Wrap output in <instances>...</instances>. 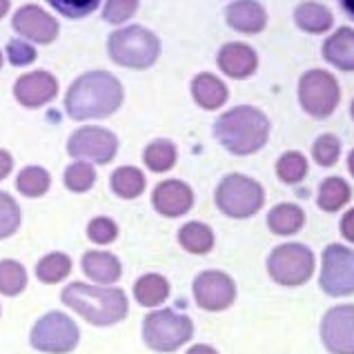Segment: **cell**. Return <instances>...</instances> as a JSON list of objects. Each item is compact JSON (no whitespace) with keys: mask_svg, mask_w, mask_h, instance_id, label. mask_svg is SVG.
<instances>
[{"mask_svg":"<svg viewBox=\"0 0 354 354\" xmlns=\"http://www.w3.org/2000/svg\"><path fill=\"white\" fill-rule=\"evenodd\" d=\"M176 158H178L176 145L167 138L151 140V143L143 149V163L147 165V169L156 171V174L169 171L176 165Z\"/></svg>","mask_w":354,"mask_h":354,"instance_id":"83f0119b","label":"cell"},{"mask_svg":"<svg viewBox=\"0 0 354 354\" xmlns=\"http://www.w3.org/2000/svg\"><path fill=\"white\" fill-rule=\"evenodd\" d=\"M348 169H350V174L354 176V149L350 151V156H348Z\"/></svg>","mask_w":354,"mask_h":354,"instance_id":"f6af8a7d","label":"cell"},{"mask_svg":"<svg viewBox=\"0 0 354 354\" xmlns=\"http://www.w3.org/2000/svg\"><path fill=\"white\" fill-rule=\"evenodd\" d=\"M341 234L346 241L354 243V209H350L348 214H343L341 218Z\"/></svg>","mask_w":354,"mask_h":354,"instance_id":"ab89813d","label":"cell"},{"mask_svg":"<svg viewBox=\"0 0 354 354\" xmlns=\"http://www.w3.org/2000/svg\"><path fill=\"white\" fill-rule=\"evenodd\" d=\"M303 225H306V212L295 203H281L268 214V227L277 236H292L301 232Z\"/></svg>","mask_w":354,"mask_h":354,"instance_id":"603a6c76","label":"cell"},{"mask_svg":"<svg viewBox=\"0 0 354 354\" xmlns=\"http://www.w3.org/2000/svg\"><path fill=\"white\" fill-rule=\"evenodd\" d=\"M178 243L189 254H207L214 248V232L205 223L189 221L178 230Z\"/></svg>","mask_w":354,"mask_h":354,"instance_id":"d4e9b609","label":"cell"},{"mask_svg":"<svg viewBox=\"0 0 354 354\" xmlns=\"http://www.w3.org/2000/svg\"><path fill=\"white\" fill-rule=\"evenodd\" d=\"M350 116H352V120H354V100H352V105H350Z\"/></svg>","mask_w":354,"mask_h":354,"instance_id":"bcb514c9","label":"cell"},{"mask_svg":"<svg viewBox=\"0 0 354 354\" xmlns=\"http://www.w3.org/2000/svg\"><path fill=\"white\" fill-rule=\"evenodd\" d=\"M12 167H14V158L9 154L7 149H0V180L7 178L12 174Z\"/></svg>","mask_w":354,"mask_h":354,"instance_id":"60d3db41","label":"cell"},{"mask_svg":"<svg viewBox=\"0 0 354 354\" xmlns=\"http://www.w3.org/2000/svg\"><path fill=\"white\" fill-rule=\"evenodd\" d=\"M18 227H20V207L7 192H0V239H9L12 234H16Z\"/></svg>","mask_w":354,"mask_h":354,"instance_id":"e575fe53","label":"cell"},{"mask_svg":"<svg viewBox=\"0 0 354 354\" xmlns=\"http://www.w3.org/2000/svg\"><path fill=\"white\" fill-rule=\"evenodd\" d=\"M194 323L174 310H156L143 321V341L154 352H174L192 339Z\"/></svg>","mask_w":354,"mask_h":354,"instance_id":"8992f818","label":"cell"},{"mask_svg":"<svg viewBox=\"0 0 354 354\" xmlns=\"http://www.w3.org/2000/svg\"><path fill=\"white\" fill-rule=\"evenodd\" d=\"M14 96L23 107L38 109L58 96V80L54 74L45 72V69H36V72L23 74L14 85Z\"/></svg>","mask_w":354,"mask_h":354,"instance_id":"9a60e30c","label":"cell"},{"mask_svg":"<svg viewBox=\"0 0 354 354\" xmlns=\"http://www.w3.org/2000/svg\"><path fill=\"white\" fill-rule=\"evenodd\" d=\"M323 58L341 72H354V29L339 27L323 43Z\"/></svg>","mask_w":354,"mask_h":354,"instance_id":"d6986e66","label":"cell"},{"mask_svg":"<svg viewBox=\"0 0 354 354\" xmlns=\"http://www.w3.org/2000/svg\"><path fill=\"white\" fill-rule=\"evenodd\" d=\"M47 3L49 7H54L60 16L78 20V18L94 14L100 5V0H47Z\"/></svg>","mask_w":354,"mask_h":354,"instance_id":"d590c367","label":"cell"},{"mask_svg":"<svg viewBox=\"0 0 354 354\" xmlns=\"http://www.w3.org/2000/svg\"><path fill=\"white\" fill-rule=\"evenodd\" d=\"M138 0H107L103 7V20L109 25H123L136 14Z\"/></svg>","mask_w":354,"mask_h":354,"instance_id":"8d00e7d4","label":"cell"},{"mask_svg":"<svg viewBox=\"0 0 354 354\" xmlns=\"http://www.w3.org/2000/svg\"><path fill=\"white\" fill-rule=\"evenodd\" d=\"M151 203H154V209L158 214L167 218H178L187 214L192 205H194V192L183 180L169 178L156 185L154 194H151Z\"/></svg>","mask_w":354,"mask_h":354,"instance_id":"2e32d148","label":"cell"},{"mask_svg":"<svg viewBox=\"0 0 354 354\" xmlns=\"http://www.w3.org/2000/svg\"><path fill=\"white\" fill-rule=\"evenodd\" d=\"M315 252L303 243H286L272 250L268 257V272L274 283L286 288H299L315 274Z\"/></svg>","mask_w":354,"mask_h":354,"instance_id":"52a82bcc","label":"cell"},{"mask_svg":"<svg viewBox=\"0 0 354 354\" xmlns=\"http://www.w3.org/2000/svg\"><path fill=\"white\" fill-rule=\"evenodd\" d=\"M189 89H192V98H194V103L198 107L207 109V112H214V109L223 107L230 98L227 85L218 76L209 74V72H203V74L192 78Z\"/></svg>","mask_w":354,"mask_h":354,"instance_id":"ffe728a7","label":"cell"},{"mask_svg":"<svg viewBox=\"0 0 354 354\" xmlns=\"http://www.w3.org/2000/svg\"><path fill=\"white\" fill-rule=\"evenodd\" d=\"M14 32L29 43L49 45L58 38V20L38 5H23L12 18Z\"/></svg>","mask_w":354,"mask_h":354,"instance_id":"5bb4252c","label":"cell"},{"mask_svg":"<svg viewBox=\"0 0 354 354\" xmlns=\"http://www.w3.org/2000/svg\"><path fill=\"white\" fill-rule=\"evenodd\" d=\"M187 354H218L212 346H205V343H198V346H192L187 350Z\"/></svg>","mask_w":354,"mask_h":354,"instance_id":"b9f144b4","label":"cell"},{"mask_svg":"<svg viewBox=\"0 0 354 354\" xmlns=\"http://www.w3.org/2000/svg\"><path fill=\"white\" fill-rule=\"evenodd\" d=\"M107 54L120 67L147 69L160 56V40L143 25H129L109 34Z\"/></svg>","mask_w":354,"mask_h":354,"instance_id":"277c9868","label":"cell"},{"mask_svg":"<svg viewBox=\"0 0 354 354\" xmlns=\"http://www.w3.org/2000/svg\"><path fill=\"white\" fill-rule=\"evenodd\" d=\"M352 198L350 185L341 176H330L319 185L317 203L323 212H339L343 205H348Z\"/></svg>","mask_w":354,"mask_h":354,"instance_id":"4316f807","label":"cell"},{"mask_svg":"<svg viewBox=\"0 0 354 354\" xmlns=\"http://www.w3.org/2000/svg\"><path fill=\"white\" fill-rule=\"evenodd\" d=\"M225 23L239 34H261L268 27V12L259 0H234L225 9Z\"/></svg>","mask_w":354,"mask_h":354,"instance_id":"ac0fdd59","label":"cell"},{"mask_svg":"<svg viewBox=\"0 0 354 354\" xmlns=\"http://www.w3.org/2000/svg\"><path fill=\"white\" fill-rule=\"evenodd\" d=\"M295 23L299 29L308 34H326L335 25V16H332L326 5L315 3V0H306V3H301L295 9Z\"/></svg>","mask_w":354,"mask_h":354,"instance_id":"7402d4cb","label":"cell"},{"mask_svg":"<svg viewBox=\"0 0 354 354\" xmlns=\"http://www.w3.org/2000/svg\"><path fill=\"white\" fill-rule=\"evenodd\" d=\"M109 187L120 198H136L145 192V174L134 165H123L109 178Z\"/></svg>","mask_w":354,"mask_h":354,"instance_id":"484cf974","label":"cell"},{"mask_svg":"<svg viewBox=\"0 0 354 354\" xmlns=\"http://www.w3.org/2000/svg\"><path fill=\"white\" fill-rule=\"evenodd\" d=\"M123 85L120 80L103 72H85L69 85L65 94V112L72 120H92V118H107L118 112L123 105Z\"/></svg>","mask_w":354,"mask_h":354,"instance_id":"6da1fadb","label":"cell"},{"mask_svg":"<svg viewBox=\"0 0 354 354\" xmlns=\"http://www.w3.org/2000/svg\"><path fill=\"white\" fill-rule=\"evenodd\" d=\"M270 118L252 105H239L221 114L214 123V138L234 156H250L266 147Z\"/></svg>","mask_w":354,"mask_h":354,"instance_id":"7a4b0ae2","label":"cell"},{"mask_svg":"<svg viewBox=\"0 0 354 354\" xmlns=\"http://www.w3.org/2000/svg\"><path fill=\"white\" fill-rule=\"evenodd\" d=\"M312 156L321 167H332L337 165L341 156V140L335 134H321L315 145H312Z\"/></svg>","mask_w":354,"mask_h":354,"instance_id":"836d02e7","label":"cell"},{"mask_svg":"<svg viewBox=\"0 0 354 354\" xmlns=\"http://www.w3.org/2000/svg\"><path fill=\"white\" fill-rule=\"evenodd\" d=\"M169 297V283L160 274H143L134 283V299L143 308H156Z\"/></svg>","mask_w":354,"mask_h":354,"instance_id":"cb8c5ba5","label":"cell"},{"mask_svg":"<svg viewBox=\"0 0 354 354\" xmlns=\"http://www.w3.org/2000/svg\"><path fill=\"white\" fill-rule=\"evenodd\" d=\"M216 207L230 218H250L266 203L259 180L245 174H227L216 187Z\"/></svg>","mask_w":354,"mask_h":354,"instance_id":"5b68a950","label":"cell"},{"mask_svg":"<svg viewBox=\"0 0 354 354\" xmlns=\"http://www.w3.org/2000/svg\"><path fill=\"white\" fill-rule=\"evenodd\" d=\"M67 308H72L76 315L83 317L87 323L98 328L116 326L129 310V303L125 292L120 288H100V286H87V283H69L60 295Z\"/></svg>","mask_w":354,"mask_h":354,"instance_id":"3957f363","label":"cell"},{"mask_svg":"<svg viewBox=\"0 0 354 354\" xmlns=\"http://www.w3.org/2000/svg\"><path fill=\"white\" fill-rule=\"evenodd\" d=\"M118 236V225L114 223L112 218L107 216H98V218H92L87 225V239L96 243V245H107V243L116 241Z\"/></svg>","mask_w":354,"mask_h":354,"instance_id":"74e56055","label":"cell"},{"mask_svg":"<svg viewBox=\"0 0 354 354\" xmlns=\"http://www.w3.org/2000/svg\"><path fill=\"white\" fill-rule=\"evenodd\" d=\"M319 286L328 297L354 295V250L339 243H332L323 250Z\"/></svg>","mask_w":354,"mask_h":354,"instance_id":"30bf717a","label":"cell"},{"mask_svg":"<svg viewBox=\"0 0 354 354\" xmlns=\"http://www.w3.org/2000/svg\"><path fill=\"white\" fill-rule=\"evenodd\" d=\"M69 272H72V259L63 254V252H52V254L40 259L36 266V277L43 283H47V286L67 279Z\"/></svg>","mask_w":354,"mask_h":354,"instance_id":"f1b7e54d","label":"cell"},{"mask_svg":"<svg viewBox=\"0 0 354 354\" xmlns=\"http://www.w3.org/2000/svg\"><path fill=\"white\" fill-rule=\"evenodd\" d=\"M52 185V176H49V171L43 169V167H25L23 171L18 174L16 178V187L23 196H29V198H38L43 196L45 192Z\"/></svg>","mask_w":354,"mask_h":354,"instance_id":"4dcf8cb0","label":"cell"},{"mask_svg":"<svg viewBox=\"0 0 354 354\" xmlns=\"http://www.w3.org/2000/svg\"><path fill=\"white\" fill-rule=\"evenodd\" d=\"M9 5H12V0H0V20H3L9 12Z\"/></svg>","mask_w":354,"mask_h":354,"instance_id":"ee69618b","label":"cell"},{"mask_svg":"<svg viewBox=\"0 0 354 354\" xmlns=\"http://www.w3.org/2000/svg\"><path fill=\"white\" fill-rule=\"evenodd\" d=\"M7 58L14 67H27L38 58L34 45L25 38H12L7 43Z\"/></svg>","mask_w":354,"mask_h":354,"instance_id":"f35d334b","label":"cell"},{"mask_svg":"<svg viewBox=\"0 0 354 354\" xmlns=\"http://www.w3.org/2000/svg\"><path fill=\"white\" fill-rule=\"evenodd\" d=\"M80 330L76 323L63 312H47L36 321L29 335V343L38 352L47 354H67L78 346Z\"/></svg>","mask_w":354,"mask_h":354,"instance_id":"9c48e42d","label":"cell"},{"mask_svg":"<svg viewBox=\"0 0 354 354\" xmlns=\"http://www.w3.org/2000/svg\"><path fill=\"white\" fill-rule=\"evenodd\" d=\"M118 151V138L114 131L96 125L78 127L67 140V154L76 160L107 165L112 163Z\"/></svg>","mask_w":354,"mask_h":354,"instance_id":"8fae6325","label":"cell"},{"mask_svg":"<svg viewBox=\"0 0 354 354\" xmlns=\"http://www.w3.org/2000/svg\"><path fill=\"white\" fill-rule=\"evenodd\" d=\"M63 183L69 192H78V194L80 192H87L96 183V169L87 160H76V163H72L65 169Z\"/></svg>","mask_w":354,"mask_h":354,"instance_id":"d6a6232c","label":"cell"},{"mask_svg":"<svg viewBox=\"0 0 354 354\" xmlns=\"http://www.w3.org/2000/svg\"><path fill=\"white\" fill-rule=\"evenodd\" d=\"M80 268H83V272L94 283H103V286H112L123 274L120 261L114 254H109V252H98V250L85 252L83 261H80Z\"/></svg>","mask_w":354,"mask_h":354,"instance_id":"44dd1931","label":"cell"},{"mask_svg":"<svg viewBox=\"0 0 354 354\" xmlns=\"http://www.w3.org/2000/svg\"><path fill=\"white\" fill-rule=\"evenodd\" d=\"M321 341L330 354H354V306H337L326 312Z\"/></svg>","mask_w":354,"mask_h":354,"instance_id":"4fadbf2b","label":"cell"},{"mask_svg":"<svg viewBox=\"0 0 354 354\" xmlns=\"http://www.w3.org/2000/svg\"><path fill=\"white\" fill-rule=\"evenodd\" d=\"M27 288V272L23 263L14 259L0 261V295L5 297H18Z\"/></svg>","mask_w":354,"mask_h":354,"instance_id":"f546056e","label":"cell"},{"mask_svg":"<svg viewBox=\"0 0 354 354\" xmlns=\"http://www.w3.org/2000/svg\"><path fill=\"white\" fill-rule=\"evenodd\" d=\"M216 65L225 76L234 80H245L254 76L259 67V56L254 47H250L248 43H225L218 49Z\"/></svg>","mask_w":354,"mask_h":354,"instance_id":"e0dca14e","label":"cell"},{"mask_svg":"<svg viewBox=\"0 0 354 354\" xmlns=\"http://www.w3.org/2000/svg\"><path fill=\"white\" fill-rule=\"evenodd\" d=\"M308 174V158L301 151H286L277 160V176L286 185H297L301 183Z\"/></svg>","mask_w":354,"mask_h":354,"instance_id":"1f68e13d","label":"cell"},{"mask_svg":"<svg viewBox=\"0 0 354 354\" xmlns=\"http://www.w3.org/2000/svg\"><path fill=\"white\" fill-rule=\"evenodd\" d=\"M194 299L196 306L207 312L227 310L236 299V283L230 274L218 270H205L194 279Z\"/></svg>","mask_w":354,"mask_h":354,"instance_id":"7c38bea8","label":"cell"},{"mask_svg":"<svg viewBox=\"0 0 354 354\" xmlns=\"http://www.w3.org/2000/svg\"><path fill=\"white\" fill-rule=\"evenodd\" d=\"M0 69H3V52H0Z\"/></svg>","mask_w":354,"mask_h":354,"instance_id":"7dc6e473","label":"cell"},{"mask_svg":"<svg viewBox=\"0 0 354 354\" xmlns=\"http://www.w3.org/2000/svg\"><path fill=\"white\" fill-rule=\"evenodd\" d=\"M299 103L312 118H328L341 103L339 80L326 69H310L299 78Z\"/></svg>","mask_w":354,"mask_h":354,"instance_id":"ba28073f","label":"cell"},{"mask_svg":"<svg viewBox=\"0 0 354 354\" xmlns=\"http://www.w3.org/2000/svg\"><path fill=\"white\" fill-rule=\"evenodd\" d=\"M339 5H341L343 12L354 20V0H339Z\"/></svg>","mask_w":354,"mask_h":354,"instance_id":"7bdbcfd3","label":"cell"}]
</instances>
